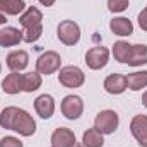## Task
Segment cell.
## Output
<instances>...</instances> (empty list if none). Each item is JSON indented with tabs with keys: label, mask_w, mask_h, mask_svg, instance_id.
<instances>
[{
	"label": "cell",
	"mask_w": 147,
	"mask_h": 147,
	"mask_svg": "<svg viewBox=\"0 0 147 147\" xmlns=\"http://www.w3.org/2000/svg\"><path fill=\"white\" fill-rule=\"evenodd\" d=\"M58 82L63 87L69 89H77L86 82V74L82 72V69H79L77 65H67L63 69H60L58 74Z\"/></svg>",
	"instance_id": "1"
},
{
	"label": "cell",
	"mask_w": 147,
	"mask_h": 147,
	"mask_svg": "<svg viewBox=\"0 0 147 147\" xmlns=\"http://www.w3.org/2000/svg\"><path fill=\"white\" fill-rule=\"evenodd\" d=\"M60 65L62 58L57 51H45L36 60V72H39L41 75H51L60 70Z\"/></svg>",
	"instance_id": "2"
},
{
	"label": "cell",
	"mask_w": 147,
	"mask_h": 147,
	"mask_svg": "<svg viewBox=\"0 0 147 147\" xmlns=\"http://www.w3.org/2000/svg\"><path fill=\"white\" fill-rule=\"evenodd\" d=\"M118 123H120L118 113L113 110H105L101 113H98V116L94 120V128H98L103 135H108V134L116 132Z\"/></svg>",
	"instance_id": "3"
},
{
	"label": "cell",
	"mask_w": 147,
	"mask_h": 147,
	"mask_svg": "<svg viewBox=\"0 0 147 147\" xmlns=\"http://www.w3.org/2000/svg\"><path fill=\"white\" fill-rule=\"evenodd\" d=\"M57 36L58 39L67 45V46H74L79 43L80 39V28L77 22L74 21H62L58 24V29H57Z\"/></svg>",
	"instance_id": "4"
},
{
	"label": "cell",
	"mask_w": 147,
	"mask_h": 147,
	"mask_svg": "<svg viewBox=\"0 0 147 147\" xmlns=\"http://www.w3.org/2000/svg\"><path fill=\"white\" fill-rule=\"evenodd\" d=\"M12 130L17 132V134L22 135V137H31V135H34V132H36V121L33 120V116H31L28 111H24V110L19 108L17 115H16V120H14V123H12Z\"/></svg>",
	"instance_id": "5"
},
{
	"label": "cell",
	"mask_w": 147,
	"mask_h": 147,
	"mask_svg": "<svg viewBox=\"0 0 147 147\" xmlns=\"http://www.w3.org/2000/svg\"><path fill=\"white\" fill-rule=\"evenodd\" d=\"M108 60H110V51L105 46H92L86 53V63L92 70H99V69L106 67Z\"/></svg>",
	"instance_id": "6"
},
{
	"label": "cell",
	"mask_w": 147,
	"mask_h": 147,
	"mask_svg": "<svg viewBox=\"0 0 147 147\" xmlns=\"http://www.w3.org/2000/svg\"><path fill=\"white\" fill-rule=\"evenodd\" d=\"M62 113L67 120H77L80 118V115L84 113V101L82 98L75 96V94H69L63 98L62 101Z\"/></svg>",
	"instance_id": "7"
},
{
	"label": "cell",
	"mask_w": 147,
	"mask_h": 147,
	"mask_svg": "<svg viewBox=\"0 0 147 147\" xmlns=\"http://www.w3.org/2000/svg\"><path fill=\"white\" fill-rule=\"evenodd\" d=\"M130 132L142 147H147V116L135 115L130 121Z\"/></svg>",
	"instance_id": "8"
},
{
	"label": "cell",
	"mask_w": 147,
	"mask_h": 147,
	"mask_svg": "<svg viewBox=\"0 0 147 147\" xmlns=\"http://www.w3.org/2000/svg\"><path fill=\"white\" fill-rule=\"evenodd\" d=\"M34 110L43 120L51 118L53 113H55V99H53V96H50V94L38 96L36 101H34Z\"/></svg>",
	"instance_id": "9"
},
{
	"label": "cell",
	"mask_w": 147,
	"mask_h": 147,
	"mask_svg": "<svg viewBox=\"0 0 147 147\" xmlns=\"http://www.w3.org/2000/svg\"><path fill=\"white\" fill-rule=\"evenodd\" d=\"M29 63V55L24 50H14L7 55V67L12 72H21L28 67Z\"/></svg>",
	"instance_id": "10"
},
{
	"label": "cell",
	"mask_w": 147,
	"mask_h": 147,
	"mask_svg": "<svg viewBox=\"0 0 147 147\" xmlns=\"http://www.w3.org/2000/svg\"><path fill=\"white\" fill-rule=\"evenodd\" d=\"M103 87L110 94H121L127 91V77L121 74H111L105 79Z\"/></svg>",
	"instance_id": "11"
},
{
	"label": "cell",
	"mask_w": 147,
	"mask_h": 147,
	"mask_svg": "<svg viewBox=\"0 0 147 147\" xmlns=\"http://www.w3.org/2000/svg\"><path fill=\"white\" fill-rule=\"evenodd\" d=\"M75 144V134L70 128L60 127L51 134V146L53 147H70Z\"/></svg>",
	"instance_id": "12"
},
{
	"label": "cell",
	"mask_w": 147,
	"mask_h": 147,
	"mask_svg": "<svg viewBox=\"0 0 147 147\" xmlns=\"http://www.w3.org/2000/svg\"><path fill=\"white\" fill-rule=\"evenodd\" d=\"M2 91L5 94H19L22 91V74L12 72L2 80Z\"/></svg>",
	"instance_id": "13"
},
{
	"label": "cell",
	"mask_w": 147,
	"mask_h": 147,
	"mask_svg": "<svg viewBox=\"0 0 147 147\" xmlns=\"http://www.w3.org/2000/svg\"><path fill=\"white\" fill-rule=\"evenodd\" d=\"M22 41V31H19L17 28L7 26L0 31V46H16Z\"/></svg>",
	"instance_id": "14"
},
{
	"label": "cell",
	"mask_w": 147,
	"mask_h": 147,
	"mask_svg": "<svg viewBox=\"0 0 147 147\" xmlns=\"http://www.w3.org/2000/svg\"><path fill=\"white\" fill-rule=\"evenodd\" d=\"M110 29L116 36H130L134 33V24L127 17H115L110 21Z\"/></svg>",
	"instance_id": "15"
},
{
	"label": "cell",
	"mask_w": 147,
	"mask_h": 147,
	"mask_svg": "<svg viewBox=\"0 0 147 147\" xmlns=\"http://www.w3.org/2000/svg\"><path fill=\"white\" fill-rule=\"evenodd\" d=\"M41 21H43V14L38 7H28L19 17V22L22 24L24 29L31 28V26H36V24H41Z\"/></svg>",
	"instance_id": "16"
},
{
	"label": "cell",
	"mask_w": 147,
	"mask_h": 147,
	"mask_svg": "<svg viewBox=\"0 0 147 147\" xmlns=\"http://www.w3.org/2000/svg\"><path fill=\"white\" fill-rule=\"evenodd\" d=\"M130 67H140L147 63V45H132V51L127 62Z\"/></svg>",
	"instance_id": "17"
},
{
	"label": "cell",
	"mask_w": 147,
	"mask_h": 147,
	"mask_svg": "<svg viewBox=\"0 0 147 147\" xmlns=\"http://www.w3.org/2000/svg\"><path fill=\"white\" fill-rule=\"evenodd\" d=\"M125 77H127V89H130V91H140V89L147 87V70L128 74Z\"/></svg>",
	"instance_id": "18"
},
{
	"label": "cell",
	"mask_w": 147,
	"mask_h": 147,
	"mask_svg": "<svg viewBox=\"0 0 147 147\" xmlns=\"http://www.w3.org/2000/svg\"><path fill=\"white\" fill-rule=\"evenodd\" d=\"M82 144H84V147H103L105 137L98 128H89L82 135Z\"/></svg>",
	"instance_id": "19"
},
{
	"label": "cell",
	"mask_w": 147,
	"mask_h": 147,
	"mask_svg": "<svg viewBox=\"0 0 147 147\" xmlns=\"http://www.w3.org/2000/svg\"><path fill=\"white\" fill-rule=\"evenodd\" d=\"M41 74L39 72H28L22 74V91L24 92H34L41 87Z\"/></svg>",
	"instance_id": "20"
},
{
	"label": "cell",
	"mask_w": 147,
	"mask_h": 147,
	"mask_svg": "<svg viewBox=\"0 0 147 147\" xmlns=\"http://www.w3.org/2000/svg\"><path fill=\"white\" fill-rule=\"evenodd\" d=\"M130 51H132V45L127 43V41H116L113 45V57L120 63H127L128 62Z\"/></svg>",
	"instance_id": "21"
},
{
	"label": "cell",
	"mask_w": 147,
	"mask_h": 147,
	"mask_svg": "<svg viewBox=\"0 0 147 147\" xmlns=\"http://www.w3.org/2000/svg\"><path fill=\"white\" fill-rule=\"evenodd\" d=\"M17 111H19V108H16V106H7V108H3L2 115H0V125H2V128L12 130V123H14V120H16Z\"/></svg>",
	"instance_id": "22"
},
{
	"label": "cell",
	"mask_w": 147,
	"mask_h": 147,
	"mask_svg": "<svg viewBox=\"0 0 147 147\" xmlns=\"http://www.w3.org/2000/svg\"><path fill=\"white\" fill-rule=\"evenodd\" d=\"M43 34V24H36V26H31V28H26L22 31V41L26 43H36L38 39Z\"/></svg>",
	"instance_id": "23"
},
{
	"label": "cell",
	"mask_w": 147,
	"mask_h": 147,
	"mask_svg": "<svg viewBox=\"0 0 147 147\" xmlns=\"http://www.w3.org/2000/svg\"><path fill=\"white\" fill-rule=\"evenodd\" d=\"M26 10L24 0H5V14L7 16H19Z\"/></svg>",
	"instance_id": "24"
},
{
	"label": "cell",
	"mask_w": 147,
	"mask_h": 147,
	"mask_svg": "<svg viewBox=\"0 0 147 147\" xmlns=\"http://www.w3.org/2000/svg\"><path fill=\"white\" fill-rule=\"evenodd\" d=\"M128 7V0H108V9L110 12H123Z\"/></svg>",
	"instance_id": "25"
},
{
	"label": "cell",
	"mask_w": 147,
	"mask_h": 147,
	"mask_svg": "<svg viewBox=\"0 0 147 147\" xmlns=\"http://www.w3.org/2000/svg\"><path fill=\"white\" fill-rule=\"evenodd\" d=\"M0 147H24L17 137H3L0 139Z\"/></svg>",
	"instance_id": "26"
},
{
	"label": "cell",
	"mask_w": 147,
	"mask_h": 147,
	"mask_svg": "<svg viewBox=\"0 0 147 147\" xmlns=\"http://www.w3.org/2000/svg\"><path fill=\"white\" fill-rule=\"evenodd\" d=\"M139 26H140L144 31H147V7L139 14Z\"/></svg>",
	"instance_id": "27"
},
{
	"label": "cell",
	"mask_w": 147,
	"mask_h": 147,
	"mask_svg": "<svg viewBox=\"0 0 147 147\" xmlns=\"http://www.w3.org/2000/svg\"><path fill=\"white\" fill-rule=\"evenodd\" d=\"M55 2H57V0H39V3H41V5H45V7H51Z\"/></svg>",
	"instance_id": "28"
},
{
	"label": "cell",
	"mask_w": 147,
	"mask_h": 147,
	"mask_svg": "<svg viewBox=\"0 0 147 147\" xmlns=\"http://www.w3.org/2000/svg\"><path fill=\"white\" fill-rule=\"evenodd\" d=\"M0 14H5V0H0Z\"/></svg>",
	"instance_id": "29"
},
{
	"label": "cell",
	"mask_w": 147,
	"mask_h": 147,
	"mask_svg": "<svg viewBox=\"0 0 147 147\" xmlns=\"http://www.w3.org/2000/svg\"><path fill=\"white\" fill-rule=\"evenodd\" d=\"M142 105H144V106L147 108V91L144 92V94H142Z\"/></svg>",
	"instance_id": "30"
},
{
	"label": "cell",
	"mask_w": 147,
	"mask_h": 147,
	"mask_svg": "<svg viewBox=\"0 0 147 147\" xmlns=\"http://www.w3.org/2000/svg\"><path fill=\"white\" fill-rule=\"evenodd\" d=\"M7 22V19H5V14H0V26L2 24H5Z\"/></svg>",
	"instance_id": "31"
},
{
	"label": "cell",
	"mask_w": 147,
	"mask_h": 147,
	"mask_svg": "<svg viewBox=\"0 0 147 147\" xmlns=\"http://www.w3.org/2000/svg\"><path fill=\"white\" fill-rule=\"evenodd\" d=\"M70 147H84V146H80V144H77V142H75V144H74V146H70Z\"/></svg>",
	"instance_id": "32"
},
{
	"label": "cell",
	"mask_w": 147,
	"mask_h": 147,
	"mask_svg": "<svg viewBox=\"0 0 147 147\" xmlns=\"http://www.w3.org/2000/svg\"><path fill=\"white\" fill-rule=\"evenodd\" d=\"M0 70H2V65H0Z\"/></svg>",
	"instance_id": "33"
},
{
	"label": "cell",
	"mask_w": 147,
	"mask_h": 147,
	"mask_svg": "<svg viewBox=\"0 0 147 147\" xmlns=\"http://www.w3.org/2000/svg\"><path fill=\"white\" fill-rule=\"evenodd\" d=\"M51 147H53V146H51Z\"/></svg>",
	"instance_id": "34"
}]
</instances>
